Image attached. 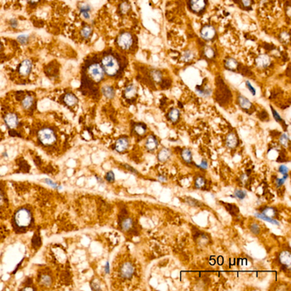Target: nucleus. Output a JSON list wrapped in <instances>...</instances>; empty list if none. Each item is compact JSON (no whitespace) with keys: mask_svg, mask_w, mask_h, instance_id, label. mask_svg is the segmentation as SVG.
Wrapping results in <instances>:
<instances>
[{"mask_svg":"<svg viewBox=\"0 0 291 291\" xmlns=\"http://www.w3.org/2000/svg\"><path fill=\"white\" fill-rule=\"evenodd\" d=\"M102 68L109 76H115L120 68L118 60L113 55H106L102 58Z\"/></svg>","mask_w":291,"mask_h":291,"instance_id":"nucleus-1","label":"nucleus"},{"mask_svg":"<svg viewBox=\"0 0 291 291\" xmlns=\"http://www.w3.org/2000/svg\"><path fill=\"white\" fill-rule=\"evenodd\" d=\"M31 213L27 208H21L14 214V223L19 227H28L31 222Z\"/></svg>","mask_w":291,"mask_h":291,"instance_id":"nucleus-2","label":"nucleus"},{"mask_svg":"<svg viewBox=\"0 0 291 291\" xmlns=\"http://www.w3.org/2000/svg\"><path fill=\"white\" fill-rule=\"evenodd\" d=\"M39 139L45 145H50L56 141L54 132L50 128H43L39 132Z\"/></svg>","mask_w":291,"mask_h":291,"instance_id":"nucleus-3","label":"nucleus"},{"mask_svg":"<svg viewBox=\"0 0 291 291\" xmlns=\"http://www.w3.org/2000/svg\"><path fill=\"white\" fill-rule=\"evenodd\" d=\"M88 73L93 81L97 83L100 82L104 77V70L99 64H91L88 68Z\"/></svg>","mask_w":291,"mask_h":291,"instance_id":"nucleus-4","label":"nucleus"},{"mask_svg":"<svg viewBox=\"0 0 291 291\" xmlns=\"http://www.w3.org/2000/svg\"><path fill=\"white\" fill-rule=\"evenodd\" d=\"M117 45L122 50H129L134 42L133 36L129 32H123L117 38Z\"/></svg>","mask_w":291,"mask_h":291,"instance_id":"nucleus-5","label":"nucleus"},{"mask_svg":"<svg viewBox=\"0 0 291 291\" xmlns=\"http://www.w3.org/2000/svg\"><path fill=\"white\" fill-rule=\"evenodd\" d=\"M135 272V267L131 263H125L120 268V275L124 279H130Z\"/></svg>","mask_w":291,"mask_h":291,"instance_id":"nucleus-6","label":"nucleus"},{"mask_svg":"<svg viewBox=\"0 0 291 291\" xmlns=\"http://www.w3.org/2000/svg\"><path fill=\"white\" fill-rule=\"evenodd\" d=\"M216 31L211 25H205L201 30V37L205 41H212L215 37Z\"/></svg>","mask_w":291,"mask_h":291,"instance_id":"nucleus-7","label":"nucleus"},{"mask_svg":"<svg viewBox=\"0 0 291 291\" xmlns=\"http://www.w3.org/2000/svg\"><path fill=\"white\" fill-rule=\"evenodd\" d=\"M129 146V140L126 137H121L119 138L115 144V150L117 152H124L126 150Z\"/></svg>","mask_w":291,"mask_h":291,"instance_id":"nucleus-8","label":"nucleus"},{"mask_svg":"<svg viewBox=\"0 0 291 291\" xmlns=\"http://www.w3.org/2000/svg\"><path fill=\"white\" fill-rule=\"evenodd\" d=\"M5 122L9 128H15L18 125V117L14 113H8L5 117Z\"/></svg>","mask_w":291,"mask_h":291,"instance_id":"nucleus-9","label":"nucleus"},{"mask_svg":"<svg viewBox=\"0 0 291 291\" xmlns=\"http://www.w3.org/2000/svg\"><path fill=\"white\" fill-rule=\"evenodd\" d=\"M32 68V63L31 60L26 59L24 61L21 62V64L19 66V73L21 75H28L29 74L31 71Z\"/></svg>","mask_w":291,"mask_h":291,"instance_id":"nucleus-10","label":"nucleus"},{"mask_svg":"<svg viewBox=\"0 0 291 291\" xmlns=\"http://www.w3.org/2000/svg\"><path fill=\"white\" fill-rule=\"evenodd\" d=\"M279 261L285 267L290 268L291 264V255L289 251H283L279 254Z\"/></svg>","mask_w":291,"mask_h":291,"instance_id":"nucleus-11","label":"nucleus"},{"mask_svg":"<svg viewBox=\"0 0 291 291\" xmlns=\"http://www.w3.org/2000/svg\"><path fill=\"white\" fill-rule=\"evenodd\" d=\"M158 145H159V142L156 139V137L154 135H150L146 140V142H145L146 149L150 151H153L157 149Z\"/></svg>","mask_w":291,"mask_h":291,"instance_id":"nucleus-12","label":"nucleus"},{"mask_svg":"<svg viewBox=\"0 0 291 291\" xmlns=\"http://www.w3.org/2000/svg\"><path fill=\"white\" fill-rule=\"evenodd\" d=\"M238 144V138L235 133H230L228 134L226 138V145L227 147L233 149L235 147H236Z\"/></svg>","mask_w":291,"mask_h":291,"instance_id":"nucleus-13","label":"nucleus"},{"mask_svg":"<svg viewBox=\"0 0 291 291\" xmlns=\"http://www.w3.org/2000/svg\"><path fill=\"white\" fill-rule=\"evenodd\" d=\"M270 64V58L267 55H261L256 59V64L259 68H266Z\"/></svg>","mask_w":291,"mask_h":291,"instance_id":"nucleus-14","label":"nucleus"},{"mask_svg":"<svg viewBox=\"0 0 291 291\" xmlns=\"http://www.w3.org/2000/svg\"><path fill=\"white\" fill-rule=\"evenodd\" d=\"M190 6L193 11L201 12L205 7V0H190Z\"/></svg>","mask_w":291,"mask_h":291,"instance_id":"nucleus-15","label":"nucleus"},{"mask_svg":"<svg viewBox=\"0 0 291 291\" xmlns=\"http://www.w3.org/2000/svg\"><path fill=\"white\" fill-rule=\"evenodd\" d=\"M238 104H239V106L241 107L243 109H245V110H249L250 108L253 107L252 102H251L247 98H246V97H244V96H242V95H239V96H238Z\"/></svg>","mask_w":291,"mask_h":291,"instance_id":"nucleus-16","label":"nucleus"},{"mask_svg":"<svg viewBox=\"0 0 291 291\" xmlns=\"http://www.w3.org/2000/svg\"><path fill=\"white\" fill-rule=\"evenodd\" d=\"M171 156V151L167 148H163L160 150V152L158 153V160L160 162H165L168 160H169Z\"/></svg>","mask_w":291,"mask_h":291,"instance_id":"nucleus-17","label":"nucleus"},{"mask_svg":"<svg viewBox=\"0 0 291 291\" xmlns=\"http://www.w3.org/2000/svg\"><path fill=\"white\" fill-rule=\"evenodd\" d=\"M136 93H137L136 87H135L134 84H130V85H128L127 87L126 88L124 94H125V97H126V99H133V98H135V97Z\"/></svg>","mask_w":291,"mask_h":291,"instance_id":"nucleus-18","label":"nucleus"},{"mask_svg":"<svg viewBox=\"0 0 291 291\" xmlns=\"http://www.w3.org/2000/svg\"><path fill=\"white\" fill-rule=\"evenodd\" d=\"M225 67L227 68V70L236 71L237 69V67H238V63H237V61L236 59L232 58V57H229L225 61Z\"/></svg>","mask_w":291,"mask_h":291,"instance_id":"nucleus-19","label":"nucleus"},{"mask_svg":"<svg viewBox=\"0 0 291 291\" xmlns=\"http://www.w3.org/2000/svg\"><path fill=\"white\" fill-rule=\"evenodd\" d=\"M101 92L103 93V95L107 99H113L114 96H115V90H114V88L112 86H103L102 89H101Z\"/></svg>","mask_w":291,"mask_h":291,"instance_id":"nucleus-20","label":"nucleus"},{"mask_svg":"<svg viewBox=\"0 0 291 291\" xmlns=\"http://www.w3.org/2000/svg\"><path fill=\"white\" fill-rule=\"evenodd\" d=\"M64 101L68 106H74L77 103V98L73 93H67L64 97Z\"/></svg>","mask_w":291,"mask_h":291,"instance_id":"nucleus-21","label":"nucleus"},{"mask_svg":"<svg viewBox=\"0 0 291 291\" xmlns=\"http://www.w3.org/2000/svg\"><path fill=\"white\" fill-rule=\"evenodd\" d=\"M168 117L171 122L176 123V122H178L179 117H180V111L178 108H172L168 114Z\"/></svg>","mask_w":291,"mask_h":291,"instance_id":"nucleus-22","label":"nucleus"},{"mask_svg":"<svg viewBox=\"0 0 291 291\" xmlns=\"http://www.w3.org/2000/svg\"><path fill=\"white\" fill-rule=\"evenodd\" d=\"M181 156L183 160L185 161V163H193V155L191 150L189 149H185L182 150L181 152Z\"/></svg>","mask_w":291,"mask_h":291,"instance_id":"nucleus-23","label":"nucleus"},{"mask_svg":"<svg viewBox=\"0 0 291 291\" xmlns=\"http://www.w3.org/2000/svg\"><path fill=\"white\" fill-rule=\"evenodd\" d=\"M256 217L259 218V219H261V220H265V221H267V222H270L271 224H274V225H277V226L279 225V223L278 222V220H274V219L271 218V217L266 216V215H264L263 213H257V214H256Z\"/></svg>","mask_w":291,"mask_h":291,"instance_id":"nucleus-24","label":"nucleus"},{"mask_svg":"<svg viewBox=\"0 0 291 291\" xmlns=\"http://www.w3.org/2000/svg\"><path fill=\"white\" fill-rule=\"evenodd\" d=\"M32 104H33V98L30 95L24 97V99L21 101V105L25 109H29L32 106Z\"/></svg>","mask_w":291,"mask_h":291,"instance_id":"nucleus-25","label":"nucleus"},{"mask_svg":"<svg viewBox=\"0 0 291 291\" xmlns=\"http://www.w3.org/2000/svg\"><path fill=\"white\" fill-rule=\"evenodd\" d=\"M132 227H133V220H132V219H130V218L125 219V220L122 221V223H121V227H122V229L125 230V231L129 230Z\"/></svg>","mask_w":291,"mask_h":291,"instance_id":"nucleus-26","label":"nucleus"},{"mask_svg":"<svg viewBox=\"0 0 291 291\" xmlns=\"http://www.w3.org/2000/svg\"><path fill=\"white\" fill-rule=\"evenodd\" d=\"M92 33H93V29L89 25L84 26L81 31V34L83 36V38H84V39H89L92 35Z\"/></svg>","mask_w":291,"mask_h":291,"instance_id":"nucleus-27","label":"nucleus"},{"mask_svg":"<svg viewBox=\"0 0 291 291\" xmlns=\"http://www.w3.org/2000/svg\"><path fill=\"white\" fill-rule=\"evenodd\" d=\"M262 213L264 214V215H266V216H269V217H271V218H272V217H275V216H276L277 211H276L274 208H272V207H265L263 210Z\"/></svg>","mask_w":291,"mask_h":291,"instance_id":"nucleus-28","label":"nucleus"},{"mask_svg":"<svg viewBox=\"0 0 291 291\" xmlns=\"http://www.w3.org/2000/svg\"><path fill=\"white\" fill-rule=\"evenodd\" d=\"M194 58V53L191 50H187L182 55V60L184 62H190Z\"/></svg>","mask_w":291,"mask_h":291,"instance_id":"nucleus-29","label":"nucleus"},{"mask_svg":"<svg viewBox=\"0 0 291 291\" xmlns=\"http://www.w3.org/2000/svg\"><path fill=\"white\" fill-rule=\"evenodd\" d=\"M289 142H290V139H289V136L287 135V134H282L279 137V143L284 146V147H289Z\"/></svg>","mask_w":291,"mask_h":291,"instance_id":"nucleus-30","label":"nucleus"},{"mask_svg":"<svg viewBox=\"0 0 291 291\" xmlns=\"http://www.w3.org/2000/svg\"><path fill=\"white\" fill-rule=\"evenodd\" d=\"M135 131L138 135H143L146 132V126L143 124H137L135 126Z\"/></svg>","mask_w":291,"mask_h":291,"instance_id":"nucleus-31","label":"nucleus"},{"mask_svg":"<svg viewBox=\"0 0 291 291\" xmlns=\"http://www.w3.org/2000/svg\"><path fill=\"white\" fill-rule=\"evenodd\" d=\"M204 185H205V179H204L203 177L199 176V177L195 178V180H194V186H195V188H202Z\"/></svg>","mask_w":291,"mask_h":291,"instance_id":"nucleus-32","label":"nucleus"},{"mask_svg":"<svg viewBox=\"0 0 291 291\" xmlns=\"http://www.w3.org/2000/svg\"><path fill=\"white\" fill-rule=\"evenodd\" d=\"M203 53H204V56L207 58H212L215 56V51L213 50L212 47H209V46H206L203 50Z\"/></svg>","mask_w":291,"mask_h":291,"instance_id":"nucleus-33","label":"nucleus"},{"mask_svg":"<svg viewBox=\"0 0 291 291\" xmlns=\"http://www.w3.org/2000/svg\"><path fill=\"white\" fill-rule=\"evenodd\" d=\"M235 197L238 200H244L246 197V192L241 189H236L235 191Z\"/></svg>","mask_w":291,"mask_h":291,"instance_id":"nucleus-34","label":"nucleus"},{"mask_svg":"<svg viewBox=\"0 0 291 291\" xmlns=\"http://www.w3.org/2000/svg\"><path fill=\"white\" fill-rule=\"evenodd\" d=\"M120 11L122 14H126L129 9H130V5L128 4L127 2H123L120 5Z\"/></svg>","mask_w":291,"mask_h":291,"instance_id":"nucleus-35","label":"nucleus"},{"mask_svg":"<svg viewBox=\"0 0 291 291\" xmlns=\"http://www.w3.org/2000/svg\"><path fill=\"white\" fill-rule=\"evenodd\" d=\"M250 230H251V232L252 233H254L255 235H259L260 234V232H261V228H260V226L258 225V224H252L251 226H250Z\"/></svg>","mask_w":291,"mask_h":291,"instance_id":"nucleus-36","label":"nucleus"},{"mask_svg":"<svg viewBox=\"0 0 291 291\" xmlns=\"http://www.w3.org/2000/svg\"><path fill=\"white\" fill-rule=\"evenodd\" d=\"M288 178H289V175H283V178H277V179H276V182H275L276 186H277V187H280V186L286 182V180L288 179Z\"/></svg>","mask_w":291,"mask_h":291,"instance_id":"nucleus-37","label":"nucleus"},{"mask_svg":"<svg viewBox=\"0 0 291 291\" xmlns=\"http://www.w3.org/2000/svg\"><path fill=\"white\" fill-rule=\"evenodd\" d=\"M151 76H152V78L154 79V81H156V82H160V80L162 78L161 73L160 71H157V70L151 73Z\"/></svg>","mask_w":291,"mask_h":291,"instance_id":"nucleus-38","label":"nucleus"},{"mask_svg":"<svg viewBox=\"0 0 291 291\" xmlns=\"http://www.w3.org/2000/svg\"><path fill=\"white\" fill-rule=\"evenodd\" d=\"M271 111H272V114H273V117H274V118L276 119V121H277V122H279V123H283V122H284V121H283V119H282V118L280 117V116H279V115L278 114L277 111H276V110H275L274 108H272V107H271Z\"/></svg>","mask_w":291,"mask_h":291,"instance_id":"nucleus-39","label":"nucleus"},{"mask_svg":"<svg viewBox=\"0 0 291 291\" xmlns=\"http://www.w3.org/2000/svg\"><path fill=\"white\" fill-rule=\"evenodd\" d=\"M105 178H106V180L107 182H110V183H111V182H114V181H115V175H114V173L112 171H109V172H107L106 174Z\"/></svg>","mask_w":291,"mask_h":291,"instance_id":"nucleus-40","label":"nucleus"},{"mask_svg":"<svg viewBox=\"0 0 291 291\" xmlns=\"http://www.w3.org/2000/svg\"><path fill=\"white\" fill-rule=\"evenodd\" d=\"M41 283L43 285H45V286H50V283H51V279H50V276H48V275L42 276V278H41Z\"/></svg>","mask_w":291,"mask_h":291,"instance_id":"nucleus-41","label":"nucleus"},{"mask_svg":"<svg viewBox=\"0 0 291 291\" xmlns=\"http://www.w3.org/2000/svg\"><path fill=\"white\" fill-rule=\"evenodd\" d=\"M186 202L190 204L191 206H194V207H196V206L200 205V203H198V201L197 200H195V199L191 198V197H187L186 198Z\"/></svg>","mask_w":291,"mask_h":291,"instance_id":"nucleus-42","label":"nucleus"},{"mask_svg":"<svg viewBox=\"0 0 291 291\" xmlns=\"http://www.w3.org/2000/svg\"><path fill=\"white\" fill-rule=\"evenodd\" d=\"M279 172L282 175H288L289 174V169L285 165H280L279 168Z\"/></svg>","mask_w":291,"mask_h":291,"instance_id":"nucleus-43","label":"nucleus"},{"mask_svg":"<svg viewBox=\"0 0 291 291\" xmlns=\"http://www.w3.org/2000/svg\"><path fill=\"white\" fill-rule=\"evenodd\" d=\"M91 11V7L87 4H83L80 7V13L81 12H90Z\"/></svg>","mask_w":291,"mask_h":291,"instance_id":"nucleus-44","label":"nucleus"},{"mask_svg":"<svg viewBox=\"0 0 291 291\" xmlns=\"http://www.w3.org/2000/svg\"><path fill=\"white\" fill-rule=\"evenodd\" d=\"M29 37L27 35H20L18 37V41L21 43V44H25V43L28 41Z\"/></svg>","mask_w":291,"mask_h":291,"instance_id":"nucleus-45","label":"nucleus"},{"mask_svg":"<svg viewBox=\"0 0 291 291\" xmlns=\"http://www.w3.org/2000/svg\"><path fill=\"white\" fill-rule=\"evenodd\" d=\"M199 167H200L202 169H208V161L205 160H203L201 162V164H200V166H199Z\"/></svg>","mask_w":291,"mask_h":291,"instance_id":"nucleus-46","label":"nucleus"},{"mask_svg":"<svg viewBox=\"0 0 291 291\" xmlns=\"http://www.w3.org/2000/svg\"><path fill=\"white\" fill-rule=\"evenodd\" d=\"M246 86H247L249 91L252 93V94H253V95H255V88H254L253 86L251 85V83H250L249 82H246Z\"/></svg>","mask_w":291,"mask_h":291,"instance_id":"nucleus-47","label":"nucleus"},{"mask_svg":"<svg viewBox=\"0 0 291 291\" xmlns=\"http://www.w3.org/2000/svg\"><path fill=\"white\" fill-rule=\"evenodd\" d=\"M243 6L246 7H249L251 6V0H242Z\"/></svg>","mask_w":291,"mask_h":291,"instance_id":"nucleus-48","label":"nucleus"},{"mask_svg":"<svg viewBox=\"0 0 291 291\" xmlns=\"http://www.w3.org/2000/svg\"><path fill=\"white\" fill-rule=\"evenodd\" d=\"M81 14H82V16H83L84 19H89V18H90V14H89V12H81Z\"/></svg>","mask_w":291,"mask_h":291,"instance_id":"nucleus-49","label":"nucleus"},{"mask_svg":"<svg viewBox=\"0 0 291 291\" xmlns=\"http://www.w3.org/2000/svg\"><path fill=\"white\" fill-rule=\"evenodd\" d=\"M45 182H46L47 184H49V185H52V186H53V187H55V188H57V184H55V183H53L52 181H50V180H49V179H48V180L46 179V180H45Z\"/></svg>","mask_w":291,"mask_h":291,"instance_id":"nucleus-50","label":"nucleus"},{"mask_svg":"<svg viewBox=\"0 0 291 291\" xmlns=\"http://www.w3.org/2000/svg\"><path fill=\"white\" fill-rule=\"evenodd\" d=\"M10 24H11L12 27H16V26H17V21H16L15 19H12V20L10 21Z\"/></svg>","mask_w":291,"mask_h":291,"instance_id":"nucleus-51","label":"nucleus"},{"mask_svg":"<svg viewBox=\"0 0 291 291\" xmlns=\"http://www.w3.org/2000/svg\"><path fill=\"white\" fill-rule=\"evenodd\" d=\"M3 203H4V195H3L2 192L0 191V206L3 204Z\"/></svg>","mask_w":291,"mask_h":291,"instance_id":"nucleus-52","label":"nucleus"},{"mask_svg":"<svg viewBox=\"0 0 291 291\" xmlns=\"http://www.w3.org/2000/svg\"><path fill=\"white\" fill-rule=\"evenodd\" d=\"M105 272H106V273H109V264H108V263H106V266H105Z\"/></svg>","mask_w":291,"mask_h":291,"instance_id":"nucleus-53","label":"nucleus"},{"mask_svg":"<svg viewBox=\"0 0 291 291\" xmlns=\"http://www.w3.org/2000/svg\"><path fill=\"white\" fill-rule=\"evenodd\" d=\"M29 3H31V4H37L40 0H27Z\"/></svg>","mask_w":291,"mask_h":291,"instance_id":"nucleus-54","label":"nucleus"},{"mask_svg":"<svg viewBox=\"0 0 291 291\" xmlns=\"http://www.w3.org/2000/svg\"><path fill=\"white\" fill-rule=\"evenodd\" d=\"M159 180L161 181V182H166V181H167L166 178H164V177H160V178H159Z\"/></svg>","mask_w":291,"mask_h":291,"instance_id":"nucleus-55","label":"nucleus"}]
</instances>
